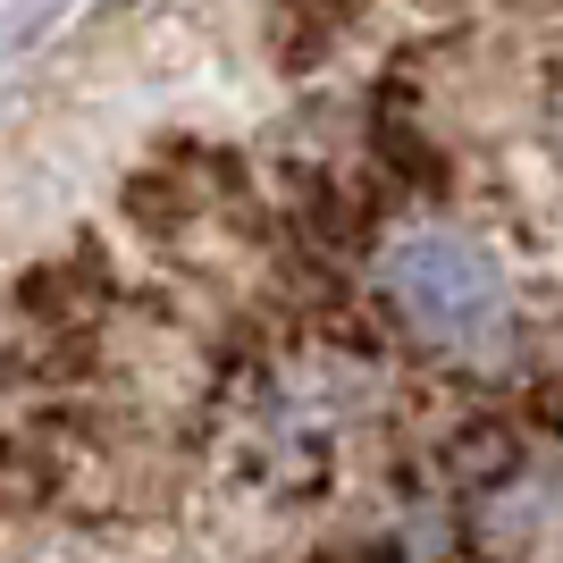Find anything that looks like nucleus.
<instances>
[{
    "instance_id": "f257e3e1",
    "label": "nucleus",
    "mask_w": 563,
    "mask_h": 563,
    "mask_svg": "<svg viewBox=\"0 0 563 563\" xmlns=\"http://www.w3.org/2000/svg\"><path fill=\"white\" fill-rule=\"evenodd\" d=\"M387 286L412 311V329L438 336V345H479V336L505 329V278L463 235H438V228L404 235L396 253H387Z\"/></svg>"
},
{
    "instance_id": "f03ea898",
    "label": "nucleus",
    "mask_w": 563,
    "mask_h": 563,
    "mask_svg": "<svg viewBox=\"0 0 563 563\" xmlns=\"http://www.w3.org/2000/svg\"><path fill=\"white\" fill-rule=\"evenodd\" d=\"M101 295H110V286H101V261H93V253H85V261H51V269H34V278H25V311H34V320H51V329L93 320Z\"/></svg>"
},
{
    "instance_id": "7ed1b4c3",
    "label": "nucleus",
    "mask_w": 563,
    "mask_h": 563,
    "mask_svg": "<svg viewBox=\"0 0 563 563\" xmlns=\"http://www.w3.org/2000/svg\"><path fill=\"white\" fill-rule=\"evenodd\" d=\"M454 463L463 471H505L514 463V438H505V429H471L463 446H454Z\"/></svg>"
}]
</instances>
